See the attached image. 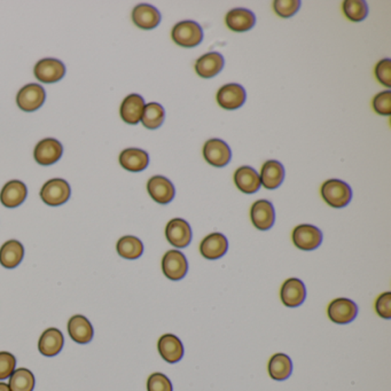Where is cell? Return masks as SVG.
I'll return each mask as SVG.
<instances>
[{
	"label": "cell",
	"instance_id": "1",
	"mask_svg": "<svg viewBox=\"0 0 391 391\" xmlns=\"http://www.w3.org/2000/svg\"><path fill=\"white\" fill-rule=\"evenodd\" d=\"M322 197L326 204L333 208H345L350 204L352 191L347 183L338 179H329L322 186Z\"/></svg>",
	"mask_w": 391,
	"mask_h": 391
},
{
	"label": "cell",
	"instance_id": "2",
	"mask_svg": "<svg viewBox=\"0 0 391 391\" xmlns=\"http://www.w3.org/2000/svg\"><path fill=\"white\" fill-rule=\"evenodd\" d=\"M171 36L175 44L192 48L204 41V30L201 25L194 21H183L173 27Z\"/></svg>",
	"mask_w": 391,
	"mask_h": 391
},
{
	"label": "cell",
	"instance_id": "3",
	"mask_svg": "<svg viewBox=\"0 0 391 391\" xmlns=\"http://www.w3.org/2000/svg\"><path fill=\"white\" fill-rule=\"evenodd\" d=\"M70 193L69 184L63 179L55 178L45 183L41 188V197L47 206L58 207L69 200Z\"/></svg>",
	"mask_w": 391,
	"mask_h": 391
},
{
	"label": "cell",
	"instance_id": "4",
	"mask_svg": "<svg viewBox=\"0 0 391 391\" xmlns=\"http://www.w3.org/2000/svg\"><path fill=\"white\" fill-rule=\"evenodd\" d=\"M293 242L300 251H314L322 244V231L309 224L296 226L293 231Z\"/></svg>",
	"mask_w": 391,
	"mask_h": 391
},
{
	"label": "cell",
	"instance_id": "5",
	"mask_svg": "<svg viewBox=\"0 0 391 391\" xmlns=\"http://www.w3.org/2000/svg\"><path fill=\"white\" fill-rule=\"evenodd\" d=\"M162 271L164 276L173 281H178L187 274L188 262L184 253L179 251H169L163 256Z\"/></svg>",
	"mask_w": 391,
	"mask_h": 391
},
{
	"label": "cell",
	"instance_id": "6",
	"mask_svg": "<svg viewBox=\"0 0 391 391\" xmlns=\"http://www.w3.org/2000/svg\"><path fill=\"white\" fill-rule=\"evenodd\" d=\"M329 319L338 325H345L354 322L358 314V307L349 298H336L329 303L327 309Z\"/></svg>",
	"mask_w": 391,
	"mask_h": 391
},
{
	"label": "cell",
	"instance_id": "7",
	"mask_svg": "<svg viewBox=\"0 0 391 391\" xmlns=\"http://www.w3.org/2000/svg\"><path fill=\"white\" fill-rule=\"evenodd\" d=\"M204 157L211 166L223 168L227 166L231 161V148L225 141L220 139H210L204 144Z\"/></svg>",
	"mask_w": 391,
	"mask_h": 391
},
{
	"label": "cell",
	"instance_id": "8",
	"mask_svg": "<svg viewBox=\"0 0 391 391\" xmlns=\"http://www.w3.org/2000/svg\"><path fill=\"white\" fill-rule=\"evenodd\" d=\"M46 93L43 86L38 84L25 85L16 97L18 106L25 112H35L44 104Z\"/></svg>",
	"mask_w": 391,
	"mask_h": 391
},
{
	"label": "cell",
	"instance_id": "9",
	"mask_svg": "<svg viewBox=\"0 0 391 391\" xmlns=\"http://www.w3.org/2000/svg\"><path fill=\"white\" fill-rule=\"evenodd\" d=\"M168 241L175 248H186L192 241V229L185 219H171L166 227Z\"/></svg>",
	"mask_w": 391,
	"mask_h": 391
},
{
	"label": "cell",
	"instance_id": "10",
	"mask_svg": "<svg viewBox=\"0 0 391 391\" xmlns=\"http://www.w3.org/2000/svg\"><path fill=\"white\" fill-rule=\"evenodd\" d=\"M246 91L240 84H226L219 88L217 102L224 110H234L244 106L246 102Z\"/></svg>",
	"mask_w": 391,
	"mask_h": 391
},
{
	"label": "cell",
	"instance_id": "11",
	"mask_svg": "<svg viewBox=\"0 0 391 391\" xmlns=\"http://www.w3.org/2000/svg\"><path fill=\"white\" fill-rule=\"evenodd\" d=\"M34 72L38 81L51 84L63 79V76L66 75V67L59 60L43 59L38 61Z\"/></svg>",
	"mask_w": 391,
	"mask_h": 391
},
{
	"label": "cell",
	"instance_id": "12",
	"mask_svg": "<svg viewBox=\"0 0 391 391\" xmlns=\"http://www.w3.org/2000/svg\"><path fill=\"white\" fill-rule=\"evenodd\" d=\"M251 218L253 226L260 231H267L274 225L276 213L273 204L267 200H258L251 206Z\"/></svg>",
	"mask_w": 391,
	"mask_h": 391
},
{
	"label": "cell",
	"instance_id": "13",
	"mask_svg": "<svg viewBox=\"0 0 391 391\" xmlns=\"http://www.w3.org/2000/svg\"><path fill=\"white\" fill-rule=\"evenodd\" d=\"M147 191L150 197L157 204H168L175 199V186L163 175L152 177L147 183Z\"/></svg>",
	"mask_w": 391,
	"mask_h": 391
},
{
	"label": "cell",
	"instance_id": "14",
	"mask_svg": "<svg viewBox=\"0 0 391 391\" xmlns=\"http://www.w3.org/2000/svg\"><path fill=\"white\" fill-rule=\"evenodd\" d=\"M307 298V289L303 282L298 278H289L284 282L280 298L287 307H298L303 304Z\"/></svg>",
	"mask_w": 391,
	"mask_h": 391
},
{
	"label": "cell",
	"instance_id": "15",
	"mask_svg": "<svg viewBox=\"0 0 391 391\" xmlns=\"http://www.w3.org/2000/svg\"><path fill=\"white\" fill-rule=\"evenodd\" d=\"M229 249V241L222 233H211L202 240L200 253L204 258L215 260L222 258Z\"/></svg>",
	"mask_w": 391,
	"mask_h": 391
},
{
	"label": "cell",
	"instance_id": "16",
	"mask_svg": "<svg viewBox=\"0 0 391 391\" xmlns=\"http://www.w3.org/2000/svg\"><path fill=\"white\" fill-rule=\"evenodd\" d=\"M62 153V145L57 139L47 138L38 143L34 155L35 160L41 166H51L61 159Z\"/></svg>",
	"mask_w": 391,
	"mask_h": 391
},
{
	"label": "cell",
	"instance_id": "17",
	"mask_svg": "<svg viewBox=\"0 0 391 391\" xmlns=\"http://www.w3.org/2000/svg\"><path fill=\"white\" fill-rule=\"evenodd\" d=\"M157 349L166 363H178L184 357V345L173 334H164L161 336L157 343Z\"/></svg>",
	"mask_w": 391,
	"mask_h": 391
},
{
	"label": "cell",
	"instance_id": "18",
	"mask_svg": "<svg viewBox=\"0 0 391 391\" xmlns=\"http://www.w3.org/2000/svg\"><path fill=\"white\" fill-rule=\"evenodd\" d=\"M224 57L218 52L204 54L195 63V72L202 79H213L224 68Z\"/></svg>",
	"mask_w": 391,
	"mask_h": 391
},
{
	"label": "cell",
	"instance_id": "19",
	"mask_svg": "<svg viewBox=\"0 0 391 391\" xmlns=\"http://www.w3.org/2000/svg\"><path fill=\"white\" fill-rule=\"evenodd\" d=\"M132 21L139 28L150 30L160 25L161 13L157 7L147 4H140L132 11Z\"/></svg>",
	"mask_w": 391,
	"mask_h": 391
},
{
	"label": "cell",
	"instance_id": "20",
	"mask_svg": "<svg viewBox=\"0 0 391 391\" xmlns=\"http://www.w3.org/2000/svg\"><path fill=\"white\" fill-rule=\"evenodd\" d=\"M145 108L144 98L139 94H130L121 105V117L130 126H135L141 121Z\"/></svg>",
	"mask_w": 391,
	"mask_h": 391
},
{
	"label": "cell",
	"instance_id": "21",
	"mask_svg": "<svg viewBox=\"0 0 391 391\" xmlns=\"http://www.w3.org/2000/svg\"><path fill=\"white\" fill-rule=\"evenodd\" d=\"M28 195L27 186L20 180H11L4 186L0 193V201L6 208L19 207Z\"/></svg>",
	"mask_w": 391,
	"mask_h": 391
},
{
	"label": "cell",
	"instance_id": "22",
	"mask_svg": "<svg viewBox=\"0 0 391 391\" xmlns=\"http://www.w3.org/2000/svg\"><path fill=\"white\" fill-rule=\"evenodd\" d=\"M260 185L266 190H276L285 179V168L276 160L266 161L260 171Z\"/></svg>",
	"mask_w": 391,
	"mask_h": 391
},
{
	"label": "cell",
	"instance_id": "23",
	"mask_svg": "<svg viewBox=\"0 0 391 391\" xmlns=\"http://www.w3.org/2000/svg\"><path fill=\"white\" fill-rule=\"evenodd\" d=\"M256 23V16L251 11L246 8H234L226 15V25L232 32H246L253 28Z\"/></svg>",
	"mask_w": 391,
	"mask_h": 391
},
{
	"label": "cell",
	"instance_id": "24",
	"mask_svg": "<svg viewBox=\"0 0 391 391\" xmlns=\"http://www.w3.org/2000/svg\"><path fill=\"white\" fill-rule=\"evenodd\" d=\"M68 333L70 338L79 345H86L93 338V327L84 316L75 314L68 322Z\"/></svg>",
	"mask_w": 391,
	"mask_h": 391
},
{
	"label": "cell",
	"instance_id": "25",
	"mask_svg": "<svg viewBox=\"0 0 391 391\" xmlns=\"http://www.w3.org/2000/svg\"><path fill=\"white\" fill-rule=\"evenodd\" d=\"M119 163L124 169L131 173L144 171L150 163V157L145 150L139 148H128L119 155Z\"/></svg>",
	"mask_w": 391,
	"mask_h": 391
},
{
	"label": "cell",
	"instance_id": "26",
	"mask_svg": "<svg viewBox=\"0 0 391 391\" xmlns=\"http://www.w3.org/2000/svg\"><path fill=\"white\" fill-rule=\"evenodd\" d=\"M63 345L65 338L62 333L57 329H48L41 334L38 342V349L43 356L54 357L62 350Z\"/></svg>",
	"mask_w": 391,
	"mask_h": 391
},
{
	"label": "cell",
	"instance_id": "27",
	"mask_svg": "<svg viewBox=\"0 0 391 391\" xmlns=\"http://www.w3.org/2000/svg\"><path fill=\"white\" fill-rule=\"evenodd\" d=\"M237 187L246 194H253L260 188V175L251 166H241L234 173Z\"/></svg>",
	"mask_w": 391,
	"mask_h": 391
},
{
	"label": "cell",
	"instance_id": "28",
	"mask_svg": "<svg viewBox=\"0 0 391 391\" xmlns=\"http://www.w3.org/2000/svg\"><path fill=\"white\" fill-rule=\"evenodd\" d=\"M25 249L22 244L16 240H10L0 248V264L5 269H14L22 262Z\"/></svg>",
	"mask_w": 391,
	"mask_h": 391
},
{
	"label": "cell",
	"instance_id": "29",
	"mask_svg": "<svg viewBox=\"0 0 391 391\" xmlns=\"http://www.w3.org/2000/svg\"><path fill=\"white\" fill-rule=\"evenodd\" d=\"M293 363L285 354H276L269 362V374L276 381H284L291 376Z\"/></svg>",
	"mask_w": 391,
	"mask_h": 391
},
{
	"label": "cell",
	"instance_id": "30",
	"mask_svg": "<svg viewBox=\"0 0 391 391\" xmlns=\"http://www.w3.org/2000/svg\"><path fill=\"white\" fill-rule=\"evenodd\" d=\"M119 256L126 260H137L144 253V244L135 237L126 235L119 239L116 246Z\"/></svg>",
	"mask_w": 391,
	"mask_h": 391
},
{
	"label": "cell",
	"instance_id": "31",
	"mask_svg": "<svg viewBox=\"0 0 391 391\" xmlns=\"http://www.w3.org/2000/svg\"><path fill=\"white\" fill-rule=\"evenodd\" d=\"M166 119L164 108L157 102H150L145 105L144 112L141 116V123L145 128L155 130L162 126Z\"/></svg>",
	"mask_w": 391,
	"mask_h": 391
},
{
	"label": "cell",
	"instance_id": "32",
	"mask_svg": "<svg viewBox=\"0 0 391 391\" xmlns=\"http://www.w3.org/2000/svg\"><path fill=\"white\" fill-rule=\"evenodd\" d=\"M35 376L32 371L27 369H18L10 376L11 391H32L35 388Z\"/></svg>",
	"mask_w": 391,
	"mask_h": 391
},
{
	"label": "cell",
	"instance_id": "33",
	"mask_svg": "<svg viewBox=\"0 0 391 391\" xmlns=\"http://www.w3.org/2000/svg\"><path fill=\"white\" fill-rule=\"evenodd\" d=\"M343 12L352 22H360L369 15V6L363 0H347L343 3Z\"/></svg>",
	"mask_w": 391,
	"mask_h": 391
},
{
	"label": "cell",
	"instance_id": "34",
	"mask_svg": "<svg viewBox=\"0 0 391 391\" xmlns=\"http://www.w3.org/2000/svg\"><path fill=\"white\" fill-rule=\"evenodd\" d=\"M300 1L298 0H276L273 3L274 12L281 18H291L300 10Z\"/></svg>",
	"mask_w": 391,
	"mask_h": 391
},
{
	"label": "cell",
	"instance_id": "35",
	"mask_svg": "<svg viewBox=\"0 0 391 391\" xmlns=\"http://www.w3.org/2000/svg\"><path fill=\"white\" fill-rule=\"evenodd\" d=\"M147 391H173V383L162 373H154L148 378Z\"/></svg>",
	"mask_w": 391,
	"mask_h": 391
},
{
	"label": "cell",
	"instance_id": "36",
	"mask_svg": "<svg viewBox=\"0 0 391 391\" xmlns=\"http://www.w3.org/2000/svg\"><path fill=\"white\" fill-rule=\"evenodd\" d=\"M15 357L7 351H0V380L8 379L15 371Z\"/></svg>",
	"mask_w": 391,
	"mask_h": 391
},
{
	"label": "cell",
	"instance_id": "37",
	"mask_svg": "<svg viewBox=\"0 0 391 391\" xmlns=\"http://www.w3.org/2000/svg\"><path fill=\"white\" fill-rule=\"evenodd\" d=\"M373 108L376 113L382 116H389L391 114V92L385 91L378 94L373 100Z\"/></svg>",
	"mask_w": 391,
	"mask_h": 391
},
{
	"label": "cell",
	"instance_id": "38",
	"mask_svg": "<svg viewBox=\"0 0 391 391\" xmlns=\"http://www.w3.org/2000/svg\"><path fill=\"white\" fill-rule=\"evenodd\" d=\"M376 76L378 81L387 88H391V60H381L376 67Z\"/></svg>",
	"mask_w": 391,
	"mask_h": 391
},
{
	"label": "cell",
	"instance_id": "39",
	"mask_svg": "<svg viewBox=\"0 0 391 391\" xmlns=\"http://www.w3.org/2000/svg\"><path fill=\"white\" fill-rule=\"evenodd\" d=\"M376 313L385 319L391 318V293L387 291L380 295L376 302Z\"/></svg>",
	"mask_w": 391,
	"mask_h": 391
},
{
	"label": "cell",
	"instance_id": "40",
	"mask_svg": "<svg viewBox=\"0 0 391 391\" xmlns=\"http://www.w3.org/2000/svg\"><path fill=\"white\" fill-rule=\"evenodd\" d=\"M0 391H11L10 387L6 383H4V382H0Z\"/></svg>",
	"mask_w": 391,
	"mask_h": 391
}]
</instances>
